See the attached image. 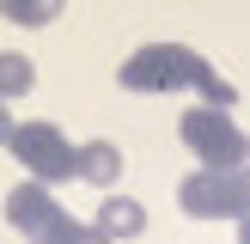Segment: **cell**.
Returning a JSON list of instances; mask_svg holds the SVG:
<instances>
[{
	"mask_svg": "<svg viewBox=\"0 0 250 244\" xmlns=\"http://www.w3.org/2000/svg\"><path fill=\"white\" fill-rule=\"evenodd\" d=\"M80 232H85L80 220H73V214H61V220H55V226H49V232H43L37 244H80Z\"/></svg>",
	"mask_w": 250,
	"mask_h": 244,
	"instance_id": "30bf717a",
	"label": "cell"
},
{
	"mask_svg": "<svg viewBox=\"0 0 250 244\" xmlns=\"http://www.w3.org/2000/svg\"><path fill=\"white\" fill-rule=\"evenodd\" d=\"M12 159H19L37 183H49V189L67 183V177H80V146H73L55 122H19V128H12Z\"/></svg>",
	"mask_w": 250,
	"mask_h": 244,
	"instance_id": "3957f363",
	"label": "cell"
},
{
	"mask_svg": "<svg viewBox=\"0 0 250 244\" xmlns=\"http://www.w3.org/2000/svg\"><path fill=\"white\" fill-rule=\"evenodd\" d=\"M116 80H122V92H141V98H159V92H202L214 110H232V104H238V92H232V85L220 80L195 49H183V43H146V49H134V55L116 67Z\"/></svg>",
	"mask_w": 250,
	"mask_h": 244,
	"instance_id": "6da1fadb",
	"label": "cell"
},
{
	"mask_svg": "<svg viewBox=\"0 0 250 244\" xmlns=\"http://www.w3.org/2000/svg\"><path fill=\"white\" fill-rule=\"evenodd\" d=\"M12 128H19V122H12V110H6V98H0V146H12Z\"/></svg>",
	"mask_w": 250,
	"mask_h": 244,
	"instance_id": "8fae6325",
	"label": "cell"
},
{
	"mask_svg": "<svg viewBox=\"0 0 250 244\" xmlns=\"http://www.w3.org/2000/svg\"><path fill=\"white\" fill-rule=\"evenodd\" d=\"M31 85H37L31 55H19V49H0V98H24Z\"/></svg>",
	"mask_w": 250,
	"mask_h": 244,
	"instance_id": "9c48e42d",
	"label": "cell"
},
{
	"mask_svg": "<svg viewBox=\"0 0 250 244\" xmlns=\"http://www.w3.org/2000/svg\"><path fill=\"white\" fill-rule=\"evenodd\" d=\"M244 177H250V165H244Z\"/></svg>",
	"mask_w": 250,
	"mask_h": 244,
	"instance_id": "9a60e30c",
	"label": "cell"
},
{
	"mask_svg": "<svg viewBox=\"0 0 250 244\" xmlns=\"http://www.w3.org/2000/svg\"><path fill=\"white\" fill-rule=\"evenodd\" d=\"M61 6H67V0H0V19H6V24H24V31H37V24H55Z\"/></svg>",
	"mask_w": 250,
	"mask_h": 244,
	"instance_id": "ba28073f",
	"label": "cell"
},
{
	"mask_svg": "<svg viewBox=\"0 0 250 244\" xmlns=\"http://www.w3.org/2000/svg\"><path fill=\"white\" fill-rule=\"evenodd\" d=\"M80 244H116V238H104L98 226H85V232H80Z\"/></svg>",
	"mask_w": 250,
	"mask_h": 244,
	"instance_id": "7c38bea8",
	"label": "cell"
},
{
	"mask_svg": "<svg viewBox=\"0 0 250 244\" xmlns=\"http://www.w3.org/2000/svg\"><path fill=\"white\" fill-rule=\"evenodd\" d=\"M244 165H250V134H244Z\"/></svg>",
	"mask_w": 250,
	"mask_h": 244,
	"instance_id": "5bb4252c",
	"label": "cell"
},
{
	"mask_svg": "<svg viewBox=\"0 0 250 244\" xmlns=\"http://www.w3.org/2000/svg\"><path fill=\"white\" fill-rule=\"evenodd\" d=\"M80 177L92 183V189H110V183L122 177V153H116V141H85V146H80Z\"/></svg>",
	"mask_w": 250,
	"mask_h": 244,
	"instance_id": "52a82bcc",
	"label": "cell"
},
{
	"mask_svg": "<svg viewBox=\"0 0 250 244\" xmlns=\"http://www.w3.org/2000/svg\"><path fill=\"white\" fill-rule=\"evenodd\" d=\"M177 134H183V146L202 159V171H244V134L232 128L226 110H214V104L183 110V116H177Z\"/></svg>",
	"mask_w": 250,
	"mask_h": 244,
	"instance_id": "7a4b0ae2",
	"label": "cell"
},
{
	"mask_svg": "<svg viewBox=\"0 0 250 244\" xmlns=\"http://www.w3.org/2000/svg\"><path fill=\"white\" fill-rule=\"evenodd\" d=\"M177 207L189 220H244L250 214V177L244 171H189L177 183Z\"/></svg>",
	"mask_w": 250,
	"mask_h": 244,
	"instance_id": "277c9868",
	"label": "cell"
},
{
	"mask_svg": "<svg viewBox=\"0 0 250 244\" xmlns=\"http://www.w3.org/2000/svg\"><path fill=\"white\" fill-rule=\"evenodd\" d=\"M61 214H67V207H61L55 195H49V183H37V177H24V183H12V189H6V220H12V232H24L31 244L43 238Z\"/></svg>",
	"mask_w": 250,
	"mask_h": 244,
	"instance_id": "5b68a950",
	"label": "cell"
},
{
	"mask_svg": "<svg viewBox=\"0 0 250 244\" xmlns=\"http://www.w3.org/2000/svg\"><path fill=\"white\" fill-rule=\"evenodd\" d=\"M238 244H250V214H244V220H238Z\"/></svg>",
	"mask_w": 250,
	"mask_h": 244,
	"instance_id": "4fadbf2b",
	"label": "cell"
},
{
	"mask_svg": "<svg viewBox=\"0 0 250 244\" xmlns=\"http://www.w3.org/2000/svg\"><path fill=\"white\" fill-rule=\"evenodd\" d=\"M98 232H104V238H141L146 232V207L134 202V195H104V202H98V220H92Z\"/></svg>",
	"mask_w": 250,
	"mask_h": 244,
	"instance_id": "8992f818",
	"label": "cell"
}]
</instances>
